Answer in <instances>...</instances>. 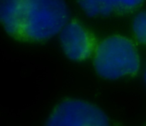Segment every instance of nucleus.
Segmentation results:
<instances>
[{"instance_id":"f257e3e1","label":"nucleus","mask_w":146,"mask_h":126,"mask_svg":"<svg viewBox=\"0 0 146 126\" xmlns=\"http://www.w3.org/2000/svg\"><path fill=\"white\" fill-rule=\"evenodd\" d=\"M65 0H0V19L15 40L40 42L59 34L69 21Z\"/></svg>"},{"instance_id":"f03ea898","label":"nucleus","mask_w":146,"mask_h":126,"mask_svg":"<svg viewBox=\"0 0 146 126\" xmlns=\"http://www.w3.org/2000/svg\"><path fill=\"white\" fill-rule=\"evenodd\" d=\"M94 66L100 77L115 80L135 76L140 70L141 60L133 42L125 36L115 34L98 43Z\"/></svg>"},{"instance_id":"7ed1b4c3","label":"nucleus","mask_w":146,"mask_h":126,"mask_svg":"<svg viewBox=\"0 0 146 126\" xmlns=\"http://www.w3.org/2000/svg\"><path fill=\"white\" fill-rule=\"evenodd\" d=\"M48 126H107L109 118L95 105L78 99H66L54 109L45 123Z\"/></svg>"},{"instance_id":"20e7f679","label":"nucleus","mask_w":146,"mask_h":126,"mask_svg":"<svg viewBox=\"0 0 146 126\" xmlns=\"http://www.w3.org/2000/svg\"><path fill=\"white\" fill-rule=\"evenodd\" d=\"M59 40L66 57L75 62H83L95 53L98 41L88 29L77 20H71L59 32Z\"/></svg>"},{"instance_id":"39448f33","label":"nucleus","mask_w":146,"mask_h":126,"mask_svg":"<svg viewBox=\"0 0 146 126\" xmlns=\"http://www.w3.org/2000/svg\"><path fill=\"white\" fill-rule=\"evenodd\" d=\"M145 0H76L89 17L125 15L139 8Z\"/></svg>"},{"instance_id":"423d86ee","label":"nucleus","mask_w":146,"mask_h":126,"mask_svg":"<svg viewBox=\"0 0 146 126\" xmlns=\"http://www.w3.org/2000/svg\"><path fill=\"white\" fill-rule=\"evenodd\" d=\"M132 29L135 40L146 45V10L140 11L134 17Z\"/></svg>"},{"instance_id":"0eeeda50","label":"nucleus","mask_w":146,"mask_h":126,"mask_svg":"<svg viewBox=\"0 0 146 126\" xmlns=\"http://www.w3.org/2000/svg\"><path fill=\"white\" fill-rule=\"evenodd\" d=\"M144 80H145V82L146 84V70L145 71V73H144Z\"/></svg>"}]
</instances>
